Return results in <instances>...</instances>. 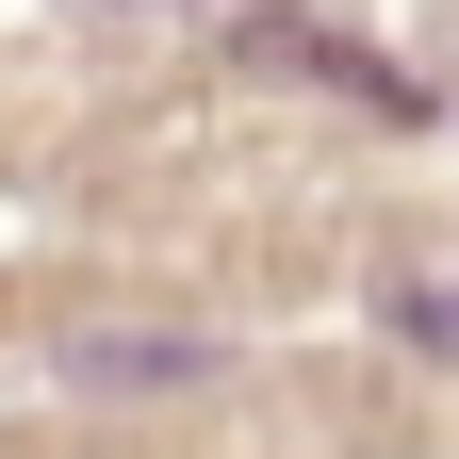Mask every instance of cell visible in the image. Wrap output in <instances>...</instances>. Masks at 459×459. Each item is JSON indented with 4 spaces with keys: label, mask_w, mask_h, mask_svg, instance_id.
Segmentation results:
<instances>
[{
    "label": "cell",
    "mask_w": 459,
    "mask_h": 459,
    "mask_svg": "<svg viewBox=\"0 0 459 459\" xmlns=\"http://www.w3.org/2000/svg\"><path fill=\"white\" fill-rule=\"evenodd\" d=\"M66 377H82V394H148V377H213V344H197V328H82Z\"/></svg>",
    "instance_id": "obj_1"
},
{
    "label": "cell",
    "mask_w": 459,
    "mask_h": 459,
    "mask_svg": "<svg viewBox=\"0 0 459 459\" xmlns=\"http://www.w3.org/2000/svg\"><path fill=\"white\" fill-rule=\"evenodd\" d=\"M394 344H427V361H459V279H394Z\"/></svg>",
    "instance_id": "obj_2"
}]
</instances>
